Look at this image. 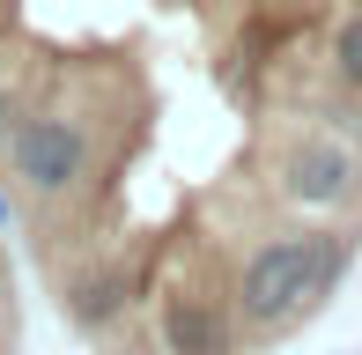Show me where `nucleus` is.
Segmentation results:
<instances>
[{
    "instance_id": "f257e3e1",
    "label": "nucleus",
    "mask_w": 362,
    "mask_h": 355,
    "mask_svg": "<svg viewBox=\"0 0 362 355\" xmlns=\"http://www.w3.org/2000/svg\"><path fill=\"white\" fill-rule=\"evenodd\" d=\"M0 222L89 355H281L362 267V0H0Z\"/></svg>"
},
{
    "instance_id": "f03ea898",
    "label": "nucleus",
    "mask_w": 362,
    "mask_h": 355,
    "mask_svg": "<svg viewBox=\"0 0 362 355\" xmlns=\"http://www.w3.org/2000/svg\"><path fill=\"white\" fill-rule=\"evenodd\" d=\"M30 274H23V252H15L8 222H0V355H23L30 341Z\"/></svg>"
}]
</instances>
